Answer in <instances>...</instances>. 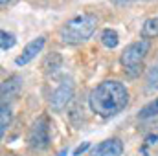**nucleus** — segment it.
I'll list each match as a JSON object with an SVG mask.
<instances>
[{
    "instance_id": "14",
    "label": "nucleus",
    "mask_w": 158,
    "mask_h": 156,
    "mask_svg": "<svg viewBox=\"0 0 158 156\" xmlns=\"http://www.w3.org/2000/svg\"><path fill=\"white\" fill-rule=\"evenodd\" d=\"M147 86L153 88V90H158V64L153 66L147 74Z\"/></svg>"
},
{
    "instance_id": "16",
    "label": "nucleus",
    "mask_w": 158,
    "mask_h": 156,
    "mask_svg": "<svg viewBox=\"0 0 158 156\" xmlns=\"http://www.w3.org/2000/svg\"><path fill=\"white\" fill-rule=\"evenodd\" d=\"M86 149H88V143H83L81 147H77V149H76V153H74V154H76V156H79L81 153H85Z\"/></svg>"
},
{
    "instance_id": "4",
    "label": "nucleus",
    "mask_w": 158,
    "mask_h": 156,
    "mask_svg": "<svg viewBox=\"0 0 158 156\" xmlns=\"http://www.w3.org/2000/svg\"><path fill=\"white\" fill-rule=\"evenodd\" d=\"M48 145H50V123L46 116H40L30 130V147L35 151H44Z\"/></svg>"
},
{
    "instance_id": "7",
    "label": "nucleus",
    "mask_w": 158,
    "mask_h": 156,
    "mask_svg": "<svg viewBox=\"0 0 158 156\" xmlns=\"http://www.w3.org/2000/svg\"><path fill=\"white\" fill-rule=\"evenodd\" d=\"M121 153H123V143L118 138H110L101 142L92 151V156H121Z\"/></svg>"
},
{
    "instance_id": "2",
    "label": "nucleus",
    "mask_w": 158,
    "mask_h": 156,
    "mask_svg": "<svg viewBox=\"0 0 158 156\" xmlns=\"http://www.w3.org/2000/svg\"><path fill=\"white\" fill-rule=\"evenodd\" d=\"M98 26V18L90 13H83L77 15L70 20H66L61 30H59V39L64 44H79L85 42L92 37V33L96 31Z\"/></svg>"
},
{
    "instance_id": "15",
    "label": "nucleus",
    "mask_w": 158,
    "mask_h": 156,
    "mask_svg": "<svg viewBox=\"0 0 158 156\" xmlns=\"http://www.w3.org/2000/svg\"><path fill=\"white\" fill-rule=\"evenodd\" d=\"M145 142H147L149 145H153V143H158V134H151V136H147V138H145Z\"/></svg>"
},
{
    "instance_id": "1",
    "label": "nucleus",
    "mask_w": 158,
    "mask_h": 156,
    "mask_svg": "<svg viewBox=\"0 0 158 156\" xmlns=\"http://www.w3.org/2000/svg\"><path fill=\"white\" fill-rule=\"evenodd\" d=\"M90 109L101 117H112L119 114L129 103V90L123 83L109 79L99 83L90 92Z\"/></svg>"
},
{
    "instance_id": "11",
    "label": "nucleus",
    "mask_w": 158,
    "mask_h": 156,
    "mask_svg": "<svg viewBox=\"0 0 158 156\" xmlns=\"http://www.w3.org/2000/svg\"><path fill=\"white\" fill-rule=\"evenodd\" d=\"M153 116H158V97L155 101H151L149 105H145L140 110V114H138L140 119H149V117H153Z\"/></svg>"
},
{
    "instance_id": "9",
    "label": "nucleus",
    "mask_w": 158,
    "mask_h": 156,
    "mask_svg": "<svg viewBox=\"0 0 158 156\" xmlns=\"http://www.w3.org/2000/svg\"><path fill=\"white\" fill-rule=\"evenodd\" d=\"M142 37L143 39H155L158 37V17L156 18H147L142 26Z\"/></svg>"
},
{
    "instance_id": "13",
    "label": "nucleus",
    "mask_w": 158,
    "mask_h": 156,
    "mask_svg": "<svg viewBox=\"0 0 158 156\" xmlns=\"http://www.w3.org/2000/svg\"><path fill=\"white\" fill-rule=\"evenodd\" d=\"M0 46H2V50L6 51V50H9V48H13L15 46V42H17V39H15V35L13 33H7V31H2L0 33Z\"/></svg>"
},
{
    "instance_id": "17",
    "label": "nucleus",
    "mask_w": 158,
    "mask_h": 156,
    "mask_svg": "<svg viewBox=\"0 0 158 156\" xmlns=\"http://www.w3.org/2000/svg\"><path fill=\"white\" fill-rule=\"evenodd\" d=\"M7 2H9V0H0V4H2V6H6Z\"/></svg>"
},
{
    "instance_id": "12",
    "label": "nucleus",
    "mask_w": 158,
    "mask_h": 156,
    "mask_svg": "<svg viewBox=\"0 0 158 156\" xmlns=\"http://www.w3.org/2000/svg\"><path fill=\"white\" fill-rule=\"evenodd\" d=\"M9 119H11V112H9V107L6 103H2V119H0V134L4 136L6 134V129L9 125Z\"/></svg>"
},
{
    "instance_id": "3",
    "label": "nucleus",
    "mask_w": 158,
    "mask_h": 156,
    "mask_svg": "<svg viewBox=\"0 0 158 156\" xmlns=\"http://www.w3.org/2000/svg\"><path fill=\"white\" fill-rule=\"evenodd\" d=\"M149 48H151L149 39H142V40H136V42L129 44L123 50L121 64H123V68H125L129 77H138L140 76V72L143 68V59L149 53Z\"/></svg>"
},
{
    "instance_id": "10",
    "label": "nucleus",
    "mask_w": 158,
    "mask_h": 156,
    "mask_svg": "<svg viewBox=\"0 0 158 156\" xmlns=\"http://www.w3.org/2000/svg\"><path fill=\"white\" fill-rule=\"evenodd\" d=\"M101 42H103V46H107V48H116L118 42H119V37L114 30H103V33H101Z\"/></svg>"
},
{
    "instance_id": "18",
    "label": "nucleus",
    "mask_w": 158,
    "mask_h": 156,
    "mask_svg": "<svg viewBox=\"0 0 158 156\" xmlns=\"http://www.w3.org/2000/svg\"><path fill=\"white\" fill-rule=\"evenodd\" d=\"M59 156H66V151H63V153H61Z\"/></svg>"
},
{
    "instance_id": "8",
    "label": "nucleus",
    "mask_w": 158,
    "mask_h": 156,
    "mask_svg": "<svg viewBox=\"0 0 158 156\" xmlns=\"http://www.w3.org/2000/svg\"><path fill=\"white\" fill-rule=\"evenodd\" d=\"M22 88V79L19 76H11L9 79H6L2 83V99L6 103V99H11L13 96H17Z\"/></svg>"
},
{
    "instance_id": "5",
    "label": "nucleus",
    "mask_w": 158,
    "mask_h": 156,
    "mask_svg": "<svg viewBox=\"0 0 158 156\" xmlns=\"http://www.w3.org/2000/svg\"><path fill=\"white\" fill-rule=\"evenodd\" d=\"M72 96H74V83L70 81V79H64V81H61V84L52 92V96H50V105H52V109L53 110H63L66 105H68V101L72 99Z\"/></svg>"
},
{
    "instance_id": "6",
    "label": "nucleus",
    "mask_w": 158,
    "mask_h": 156,
    "mask_svg": "<svg viewBox=\"0 0 158 156\" xmlns=\"http://www.w3.org/2000/svg\"><path fill=\"white\" fill-rule=\"evenodd\" d=\"M44 42H46V37H37V39L31 40L30 44H26V48L22 50V53L15 59V64L17 66H24L30 61H33L37 57V53H40V50L44 48Z\"/></svg>"
}]
</instances>
